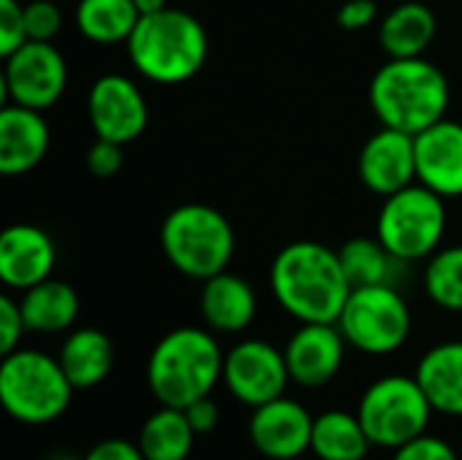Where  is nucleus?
I'll use <instances>...</instances> for the list:
<instances>
[{"label": "nucleus", "mask_w": 462, "mask_h": 460, "mask_svg": "<svg viewBox=\"0 0 462 460\" xmlns=\"http://www.w3.org/2000/svg\"><path fill=\"white\" fill-rule=\"evenodd\" d=\"M70 385L57 355L19 347L0 363V404L22 426L57 423L73 401Z\"/></svg>", "instance_id": "nucleus-5"}, {"label": "nucleus", "mask_w": 462, "mask_h": 460, "mask_svg": "<svg viewBox=\"0 0 462 460\" xmlns=\"http://www.w3.org/2000/svg\"><path fill=\"white\" fill-rule=\"evenodd\" d=\"M24 333H27V325H24L19 298H14L8 293L0 296V352L8 355V352L19 350Z\"/></svg>", "instance_id": "nucleus-32"}, {"label": "nucleus", "mask_w": 462, "mask_h": 460, "mask_svg": "<svg viewBox=\"0 0 462 460\" xmlns=\"http://www.w3.org/2000/svg\"><path fill=\"white\" fill-rule=\"evenodd\" d=\"M222 385L246 409H257L279 396H287L292 380L284 350L265 339H244L233 344L225 352Z\"/></svg>", "instance_id": "nucleus-10"}, {"label": "nucleus", "mask_w": 462, "mask_h": 460, "mask_svg": "<svg viewBox=\"0 0 462 460\" xmlns=\"http://www.w3.org/2000/svg\"><path fill=\"white\" fill-rule=\"evenodd\" d=\"M268 285L276 304L298 323H338L352 293L338 249L319 241H292L271 263Z\"/></svg>", "instance_id": "nucleus-1"}, {"label": "nucleus", "mask_w": 462, "mask_h": 460, "mask_svg": "<svg viewBox=\"0 0 462 460\" xmlns=\"http://www.w3.org/2000/svg\"><path fill=\"white\" fill-rule=\"evenodd\" d=\"M417 182L441 198L462 195V122L441 119L414 136Z\"/></svg>", "instance_id": "nucleus-17"}, {"label": "nucleus", "mask_w": 462, "mask_h": 460, "mask_svg": "<svg viewBox=\"0 0 462 460\" xmlns=\"http://www.w3.org/2000/svg\"><path fill=\"white\" fill-rule=\"evenodd\" d=\"M160 247L179 274L206 282L227 271L236 255V230L214 206L181 203L162 220Z\"/></svg>", "instance_id": "nucleus-6"}, {"label": "nucleus", "mask_w": 462, "mask_h": 460, "mask_svg": "<svg viewBox=\"0 0 462 460\" xmlns=\"http://www.w3.org/2000/svg\"><path fill=\"white\" fill-rule=\"evenodd\" d=\"M84 460H146L138 442H130V439H122V437H108V439H100L95 442L84 455Z\"/></svg>", "instance_id": "nucleus-35"}, {"label": "nucleus", "mask_w": 462, "mask_h": 460, "mask_svg": "<svg viewBox=\"0 0 462 460\" xmlns=\"http://www.w3.org/2000/svg\"><path fill=\"white\" fill-rule=\"evenodd\" d=\"M346 339L336 323H300L284 344L292 385L303 390L328 388L344 369Z\"/></svg>", "instance_id": "nucleus-14"}, {"label": "nucleus", "mask_w": 462, "mask_h": 460, "mask_svg": "<svg viewBox=\"0 0 462 460\" xmlns=\"http://www.w3.org/2000/svg\"><path fill=\"white\" fill-rule=\"evenodd\" d=\"M355 412L371 445L390 453L428 434L436 415L414 374H384L374 380L363 390Z\"/></svg>", "instance_id": "nucleus-7"}, {"label": "nucleus", "mask_w": 462, "mask_h": 460, "mask_svg": "<svg viewBox=\"0 0 462 460\" xmlns=\"http://www.w3.org/2000/svg\"><path fill=\"white\" fill-rule=\"evenodd\" d=\"M141 14L135 8V0H79L73 11L76 30L100 46L111 43H127L138 24Z\"/></svg>", "instance_id": "nucleus-27"}, {"label": "nucleus", "mask_w": 462, "mask_h": 460, "mask_svg": "<svg viewBox=\"0 0 462 460\" xmlns=\"http://www.w3.org/2000/svg\"><path fill=\"white\" fill-rule=\"evenodd\" d=\"M122 163H125V155H122V144L116 141L95 138V144L87 149V168L97 179L116 176L122 171Z\"/></svg>", "instance_id": "nucleus-33"}, {"label": "nucleus", "mask_w": 462, "mask_h": 460, "mask_svg": "<svg viewBox=\"0 0 462 460\" xmlns=\"http://www.w3.org/2000/svg\"><path fill=\"white\" fill-rule=\"evenodd\" d=\"M89 125L97 138L130 144L149 125V106L143 92L130 76L106 73L100 76L87 95Z\"/></svg>", "instance_id": "nucleus-12"}, {"label": "nucleus", "mask_w": 462, "mask_h": 460, "mask_svg": "<svg viewBox=\"0 0 462 460\" xmlns=\"http://www.w3.org/2000/svg\"><path fill=\"white\" fill-rule=\"evenodd\" d=\"M5 100L35 111L51 108L68 87V62L51 41H27L3 57Z\"/></svg>", "instance_id": "nucleus-11"}, {"label": "nucleus", "mask_w": 462, "mask_h": 460, "mask_svg": "<svg viewBox=\"0 0 462 460\" xmlns=\"http://www.w3.org/2000/svg\"><path fill=\"white\" fill-rule=\"evenodd\" d=\"M225 350L208 328L181 325L168 331L146 361V388L160 407L187 409L198 399L214 396L222 385Z\"/></svg>", "instance_id": "nucleus-2"}, {"label": "nucleus", "mask_w": 462, "mask_h": 460, "mask_svg": "<svg viewBox=\"0 0 462 460\" xmlns=\"http://www.w3.org/2000/svg\"><path fill=\"white\" fill-rule=\"evenodd\" d=\"M439 33V19L430 5L420 0L398 3L379 22V46L390 60L425 57Z\"/></svg>", "instance_id": "nucleus-22"}, {"label": "nucleus", "mask_w": 462, "mask_h": 460, "mask_svg": "<svg viewBox=\"0 0 462 460\" xmlns=\"http://www.w3.org/2000/svg\"><path fill=\"white\" fill-rule=\"evenodd\" d=\"M341 263L344 271L352 282V287H368V285H390V287H401L403 282V271L409 263H403L401 258H395L376 236H357L349 239L341 249Z\"/></svg>", "instance_id": "nucleus-26"}, {"label": "nucleus", "mask_w": 462, "mask_h": 460, "mask_svg": "<svg viewBox=\"0 0 462 460\" xmlns=\"http://www.w3.org/2000/svg\"><path fill=\"white\" fill-rule=\"evenodd\" d=\"M314 415L290 396H279L249 415L246 437L265 460H290L311 453Z\"/></svg>", "instance_id": "nucleus-13"}, {"label": "nucleus", "mask_w": 462, "mask_h": 460, "mask_svg": "<svg viewBox=\"0 0 462 460\" xmlns=\"http://www.w3.org/2000/svg\"><path fill=\"white\" fill-rule=\"evenodd\" d=\"M336 325L352 350L371 358H384L409 342L414 317L401 287L368 285L352 287Z\"/></svg>", "instance_id": "nucleus-9"}, {"label": "nucleus", "mask_w": 462, "mask_h": 460, "mask_svg": "<svg viewBox=\"0 0 462 460\" xmlns=\"http://www.w3.org/2000/svg\"><path fill=\"white\" fill-rule=\"evenodd\" d=\"M290 460H317V458H309V455H300V458H290Z\"/></svg>", "instance_id": "nucleus-39"}, {"label": "nucleus", "mask_w": 462, "mask_h": 460, "mask_svg": "<svg viewBox=\"0 0 462 460\" xmlns=\"http://www.w3.org/2000/svg\"><path fill=\"white\" fill-rule=\"evenodd\" d=\"M27 41L24 5L19 0H0V54L8 57Z\"/></svg>", "instance_id": "nucleus-30"}, {"label": "nucleus", "mask_w": 462, "mask_h": 460, "mask_svg": "<svg viewBox=\"0 0 462 460\" xmlns=\"http://www.w3.org/2000/svg\"><path fill=\"white\" fill-rule=\"evenodd\" d=\"M24 24L30 41H51L62 27V11L51 0H30L24 3Z\"/></svg>", "instance_id": "nucleus-29"}, {"label": "nucleus", "mask_w": 462, "mask_h": 460, "mask_svg": "<svg viewBox=\"0 0 462 460\" xmlns=\"http://www.w3.org/2000/svg\"><path fill=\"white\" fill-rule=\"evenodd\" d=\"M49 122L43 111L5 103L0 111V174L22 176L43 163L49 152Z\"/></svg>", "instance_id": "nucleus-18"}, {"label": "nucleus", "mask_w": 462, "mask_h": 460, "mask_svg": "<svg viewBox=\"0 0 462 460\" xmlns=\"http://www.w3.org/2000/svg\"><path fill=\"white\" fill-rule=\"evenodd\" d=\"M138 447L146 460H189L198 434L189 426L184 409L157 407L138 431Z\"/></svg>", "instance_id": "nucleus-25"}, {"label": "nucleus", "mask_w": 462, "mask_h": 460, "mask_svg": "<svg viewBox=\"0 0 462 460\" xmlns=\"http://www.w3.org/2000/svg\"><path fill=\"white\" fill-rule=\"evenodd\" d=\"M135 8H138L141 16H149V14L165 11L168 8V0H135Z\"/></svg>", "instance_id": "nucleus-37"}, {"label": "nucleus", "mask_w": 462, "mask_h": 460, "mask_svg": "<svg viewBox=\"0 0 462 460\" xmlns=\"http://www.w3.org/2000/svg\"><path fill=\"white\" fill-rule=\"evenodd\" d=\"M43 460H84V458H79V455H73V453H65V450H54V453L43 455Z\"/></svg>", "instance_id": "nucleus-38"}, {"label": "nucleus", "mask_w": 462, "mask_h": 460, "mask_svg": "<svg viewBox=\"0 0 462 460\" xmlns=\"http://www.w3.org/2000/svg\"><path fill=\"white\" fill-rule=\"evenodd\" d=\"M189 426L195 428L198 437H208L219 428V420H222V412H219V404L214 401V396H206V399H198L195 404H189L184 409Z\"/></svg>", "instance_id": "nucleus-36"}, {"label": "nucleus", "mask_w": 462, "mask_h": 460, "mask_svg": "<svg viewBox=\"0 0 462 460\" xmlns=\"http://www.w3.org/2000/svg\"><path fill=\"white\" fill-rule=\"evenodd\" d=\"M444 201L422 182L387 195L376 217V239L403 263L433 258L447 233Z\"/></svg>", "instance_id": "nucleus-8"}, {"label": "nucleus", "mask_w": 462, "mask_h": 460, "mask_svg": "<svg viewBox=\"0 0 462 460\" xmlns=\"http://www.w3.org/2000/svg\"><path fill=\"white\" fill-rule=\"evenodd\" d=\"M390 460H460V453L452 442L436 434H422L420 439L393 450Z\"/></svg>", "instance_id": "nucleus-31"}, {"label": "nucleus", "mask_w": 462, "mask_h": 460, "mask_svg": "<svg viewBox=\"0 0 462 460\" xmlns=\"http://www.w3.org/2000/svg\"><path fill=\"white\" fill-rule=\"evenodd\" d=\"M414 377L436 415L462 418V339L430 347L420 358Z\"/></svg>", "instance_id": "nucleus-20"}, {"label": "nucleus", "mask_w": 462, "mask_h": 460, "mask_svg": "<svg viewBox=\"0 0 462 460\" xmlns=\"http://www.w3.org/2000/svg\"><path fill=\"white\" fill-rule=\"evenodd\" d=\"M422 285L439 309L462 314V244L439 249L428 258Z\"/></svg>", "instance_id": "nucleus-28"}, {"label": "nucleus", "mask_w": 462, "mask_h": 460, "mask_svg": "<svg viewBox=\"0 0 462 460\" xmlns=\"http://www.w3.org/2000/svg\"><path fill=\"white\" fill-rule=\"evenodd\" d=\"M57 358L70 385L79 393V390H92L111 377L116 352H114V342L100 328H73L60 344Z\"/></svg>", "instance_id": "nucleus-21"}, {"label": "nucleus", "mask_w": 462, "mask_h": 460, "mask_svg": "<svg viewBox=\"0 0 462 460\" xmlns=\"http://www.w3.org/2000/svg\"><path fill=\"white\" fill-rule=\"evenodd\" d=\"M54 263L57 249L43 228L16 222L0 233V282L8 290L24 293L27 287L49 279Z\"/></svg>", "instance_id": "nucleus-16"}, {"label": "nucleus", "mask_w": 462, "mask_h": 460, "mask_svg": "<svg viewBox=\"0 0 462 460\" xmlns=\"http://www.w3.org/2000/svg\"><path fill=\"white\" fill-rule=\"evenodd\" d=\"M200 317L217 336L244 333L257 317V293L244 277L222 271L200 287Z\"/></svg>", "instance_id": "nucleus-19"}, {"label": "nucleus", "mask_w": 462, "mask_h": 460, "mask_svg": "<svg viewBox=\"0 0 462 460\" xmlns=\"http://www.w3.org/2000/svg\"><path fill=\"white\" fill-rule=\"evenodd\" d=\"M357 176L371 192L382 198L414 184L417 182L414 136L382 125L360 149Z\"/></svg>", "instance_id": "nucleus-15"}, {"label": "nucleus", "mask_w": 462, "mask_h": 460, "mask_svg": "<svg viewBox=\"0 0 462 460\" xmlns=\"http://www.w3.org/2000/svg\"><path fill=\"white\" fill-rule=\"evenodd\" d=\"M125 46L133 68L154 84H184L200 73L208 57V35L200 19L171 5L141 16Z\"/></svg>", "instance_id": "nucleus-4"}, {"label": "nucleus", "mask_w": 462, "mask_h": 460, "mask_svg": "<svg viewBox=\"0 0 462 460\" xmlns=\"http://www.w3.org/2000/svg\"><path fill=\"white\" fill-rule=\"evenodd\" d=\"M363 460H368V458H363Z\"/></svg>", "instance_id": "nucleus-40"}, {"label": "nucleus", "mask_w": 462, "mask_h": 460, "mask_svg": "<svg viewBox=\"0 0 462 460\" xmlns=\"http://www.w3.org/2000/svg\"><path fill=\"white\" fill-rule=\"evenodd\" d=\"M374 450L357 412L328 409L314 418L311 455L317 460H363Z\"/></svg>", "instance_id": "nucleus-24"}, {"label": "nucleus", "mask_w": 462, "mask_h": 460, "mask_svg": "<svg viewBox=\"0 0 462 460\" xmlns=\"http://www.w3.org/2000/svg\"><path fill=\"white\" fill-rule=\"evenodd\" d=\"M19 306L30 333H46V336L65 333L73 331V323L79 317L76 290L54 277L27 287L19 296Z\"/></svg>", "instance_id": "nucleus-23"}, {"label": "nucleus", "mask_w": 462, "mask_h": 460, "mask_svg": "<svg viewBox=\"0 0 462 460\" xmlns=\"http://www.w3.org/2000/svg\"><path fill=\"white\" fill-rule=\"evenodd\" d=\"M449 79L425 57L387 60L371 79L368 100L384 127L417 136L449 108Z\"/></svg>", "instance_id": "nucleus-3"}, {"label": "nucleus", "mask_w": 462, "mask_h": 460, "mask_svg": "<svg viewBox=\"0 0 462 460\" xmlns=\"http://www.w3.org/2000/svg\"><path fill=\"white\" fill-rule=\"evenodd\" d=\"M376 16H379V5H376V0H346V3L338 8L336 22H338V27H341V30L355 33V30H365V27H371V24L376 22Z\"/></svg>", "instance_id": "nucleus-34"}]
</instances>
